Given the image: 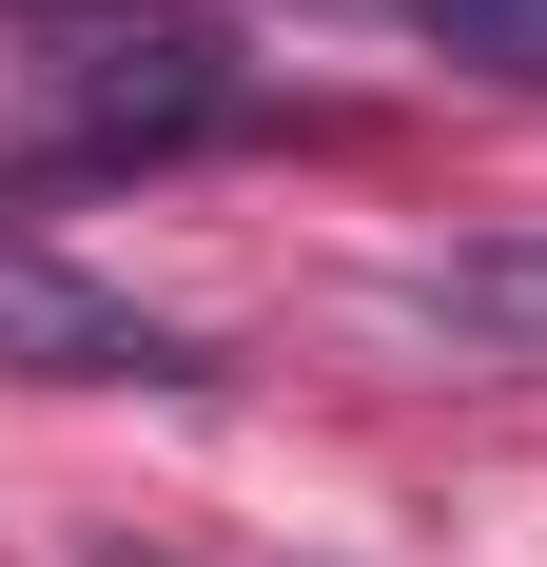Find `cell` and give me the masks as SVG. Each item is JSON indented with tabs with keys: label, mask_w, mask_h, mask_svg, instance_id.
I'll list each match as a JSON object with an SVG mask.
<instances>
[{
	"label": "cell",
	"mask_w": 547,
	"mask_h": 567,
	"mask_svg": "<svg viewBox=\"0 0 547 567\" xmlns=\"http://www.w3.org/2000/svg\"><path fill=\"white\" fill-rule=\"evenodd\" d=\"M0 372H40V392H196L216 352L176 333L157 293L79 275V255H40V235H0Z\"/></svg>",
	"instance_id": "cell-1"
},
{
	"label": "cell",
	"mask_w": 547,
	"mask_h": 567,
	"mask_svg": "<svg viewBox=\"0 0 547 567\" xmlns=\"http://www.w3.org/2000/svg\"><path fill=\"white\" fill-rule=\"evenodd\" d=\"M235 59L216 40H137V59H99L79 99H59V157H196V137H235Z\"/></svg>",
	"instance_id": "cell-2"
},
{
	"label": "cell",
	"mask_w": 547,
	"mask_h": 567,
	"mask_svg": "<svg viewBox=\"0 0 547 567\" xmlns=\"http://www.w3.org/2000/svg\"><path fill=\"white\" fill-rule=\"evenodd\" d=\"M411 313H431V333H489V352H547V235H508V255H450V275H411Z\"/></svg>",
	"instance_id": "cell-3"
},
{
	"label": "cell",
	"mask_w": 547,
	"mask_h": 567,
	"mask_svg": "<svg viewBox=\"0 0 547 567\" xmlns=\"http://www.w3.org/2000/svg\"><path fill=\"white\" fill-rule=\"evenodd\" d=\"M411 40L469 59V79H528V99H547V0H411Z\"/></svg>",
	"instance_id": "cell-4"
},
{
	"label": "cell",
	"mask_w": 547,
	"mask_h": 567,
	"mask_svg": "<svg viewBox=\"0 0 547 567\" xmlns=\"http://www.w3.org/2000/svg\"><path fill=\"white\" fill-rule=\"evenodd\" d=\"M0 20H117V0H0Z\"/></svg>",
	"instance_id": "cell-5"
},
{
	"label": "cell",
	"mask_w": 547,
	"mask_h": 567,
	"mask_svg": "<svg viewBox=\"0 0 547 567\" xmlns=\"http://www.w3.org/2000/svg\"><path fill=\"white\" fill-rule=\"evenodd\" d=\"M99 567H176V548H99Z\"/></svg>",
	"instance_id": "cell-6"
}]
</instances>
